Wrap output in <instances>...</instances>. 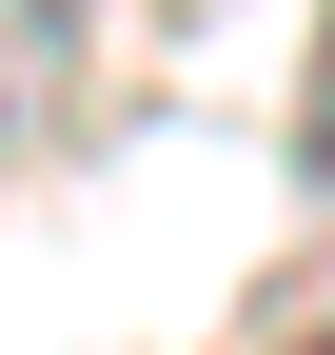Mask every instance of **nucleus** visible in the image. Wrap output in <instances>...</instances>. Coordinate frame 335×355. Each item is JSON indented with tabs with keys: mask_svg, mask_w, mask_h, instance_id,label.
Returning a JSON list of instances; mask_svg holds the SVG:
<instances>
[{
	"mask_svg": "<svg viewBox=\"0 0 335 355\" xmlns=\"http://www.w3.org/2000/svg\"><path fill=\"white\" fill-rule=\"evenodd\" d=\"M296 355H335V316H316V336H296Z\"/></svg>",
	"mask_w": 335,
	"mask_h": 355,
	"instance_id": "f257e3e1",
	"label": "nucleus"
}]
</instances>
